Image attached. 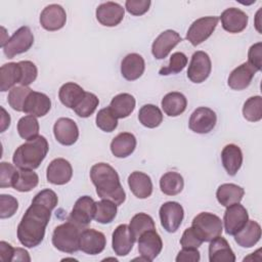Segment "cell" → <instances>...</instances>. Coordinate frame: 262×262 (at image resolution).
<instances>
[{
    "label": "cell",
    "instance_id": "cell-1",
    "mask_svg": "<svg viewBox=\"0 0 262 262\" xmlns=\"http://www.w3.org/2000/svg\"><path fill=\"white\" fill-rule=\"evenodd\" d=\"M52 210L49 206L33 199L17 225V238L23 246L35 248L43 242Z\"/></svg>",
    "mask_w": 262,
    "mask_h": 262
},
{
    "label": "cell",
    "instance_id": "cell-2",
    "mask_svg": "<svg viewBox=\"0 0 262 262\" xmlns=\"http://www.w3.org/2000/svg\"><path fill=\"white\" fill-rule=\"evenodd\" d=\"M90 179L100 199L110 200L117 206L125 202L126 193L120 182V177L111 165L106 163L93 165L90 169Z\"/></svg>",
    "mask_w": 262,
    "mask_h": 262
},
{
    "label": "cell",
    "instance_id": "cell-3",
    "mask_svg": "<svg viewBox=\"0 0 262 262\" xmlns=\"http://www.w3.org/2000/svg\"><path fill=\"white\" fill-rule=\"evenodd\" d=\"M48 149L49 145L47 139L42 135H38L33 139L27 140V142L15 149L12 162L18 169H37L47 156Z\"/></svg>",
    "mask_w": 262,
    "mask_h": 262
},
{
    "label": "cell",
    "instance_id": "cell-4",
    "mask_svg": "<svg viewBox=\"0 0 262 262\" xmlns=\"http://www.w3.org/2000/svg\"><path fill=\"white\" fill-rule=\"evenodd\" d=\"M82 229L71 221L56 226L52 233V245L60 252L73 254L80 250Z\"/></svg>",
    "mask_w": 262,
    "mask_h": 262
},
{
    "label": "cell",
    "instance_id": "cell-5",
    "mask_svg": "<svg viewBox=\"0 0 262 262\" xmlns=\"http://www.w3.org/2000/svg\"><path fill=\"white\" fill-rule=\"evenodd\" d=\"M191 227L203 243L211 242L221 235L223 230L221 219L217 215L209 212H202L196 215L191 222Z\"/></svg>",
    "mask_w": 262,
    "mask_h": 262
},
{
    "label": "cell",
    "instance_id": "cell-6",
    "mask_svg": "<svg viewBox=\"0 0 262 262\" xmlns=\"http://www.w3.org/2000/svg\"><path fill=\"white\" fill-rule=\"evenodd\" d=\"M33 44L34 35L29 27L24 26L14 32L2 48L4 54L8 58H13L17 54L27 52Z\"/></svg>",
    "mask_w": 262,
    "mask_h": 262
},
{
    "label": "cell",
    "instance_id": "cell-7",
    "mask_svg": "<svg viewBox=\"0 0 262 262\" xmlns=\"http://www.w3.org/2000/svg\"><path fill=\"white\" fill-rule=\"evenodd\" d=\"M218 21L217 16H204L195 19L186 33V39L192 46L200 45L213 34Z\"/></svg>",
    "mask_w": 262,
    "mask_h": 262
},
{
    "label": "cell",
    "instance_id": "cell-8",
    "mask_svg": "<svg viewBox=\"0 0 262 262\" xmlns=\"http://www.w3.org/2000/svg\"><path fill=\"white\" fill-rule=\"evenodd\" d=\"M94 213L95 202L89 195H83L76 201L68 220L76 224L81 229H84L94 218Z\"/></svg>",
    "mask_w": 262,
    "mask_h": 262
},
{
    "label": "cell",
    "instance_id": "cell-9",
    "mask_svg": "<svg viewBox=\"0 0 262 262\" xmlns=\"http://www.w3.org/2000/svg\"><path fill=\"white\" fill-rule=\"evenodd\" d=\"M159 215L163 228L172 233L180 227L184 217V210L177 202H167L161 206Z\"/></svg>",
    "mask_w": 262,
    "mask_h": 262
},
{
    "label": "cell",
    "instance_id": "cell-10",
    "mask_svg": "<svg viewBox=\"0 0 262 262\" xmlns=\"http://www.w3.org/2000/svg\"><path fill=\"white\" fill-rule=\"evenodd\" d=\"M212 71L210 56L205 51H195L187 69V78L192 83H203L208 79Z\"/></svg>",
    "mask_w": 262,
    "mask_h": 262
},
{
    "label": "cell",
    "instance_id": "cell-11",
    "mask_svg": "<svg viewBox=\"0 0 262 262\" xmlns=\"http://www.w3.org/2000/svg\"><path fill=\"white\" fill-rule=\"evenodd\" d=\"M216 122L217 116L213 110L206 106H200L190 115L188 126L194 133L207 134L214 129Z\"/></svg>",
    "mask_w": 262,
    "mask_h": 262
},
{
    "label": "cell",
    "instance_id": "cell-12",
    "mask_svg": "<svg viewBox=\"0 0 262 262\" xmlns=\"http://www.w3.org/2000/svg\"><path fill=\"white\" fill-rule=\"evenodd\" d=\"M138 252L144 261L150 262L158 257L163 249V242L156 229L144 231L138 237Z\"/></svg>",
    "mask_w": 262,
    "mask_h": 262
},
{
    "label": "cell",
    "instance_id": "cell-13",
    "mask_svg": "<svg viewBox=\"0 0 262 262\" xmlns=\"http://www.w3.org/2000/svg\"><path fill=\"white\" fill-rule=\"evenodd\" d=\"M249 220V214L246 208L239 203L226 207L223 222L225 232L229 235H234L239 231L247 221Z\"/></svg>",
    "mask_w": 262,
    "mask_h": 262
},
{
    "label": "cell",
    "instance_id": "cell-14",
    "mask_svg": "<svg viewBox=\"0 0 262 262\" xmlns=\"http://www.w3.org/2000/svg\"><path fill=\"white\" fill-rule=\"evenodd\" d=\"M106 245L105 235L93 228H84L80 234V250L88 255L101 253Z\"/></svg>",
    "mask_w": 262,
    "mask_h": 262
},
{
    "label": "cell",
    "instance_id": "cell-15",
    "mask_svg": "<svg viewBox=\"0 0 262 262\" xmlns=\"http://www.w3.org/2000/svg\"><path fill=\"white\" fill-rule=\"evenodd\" d=\"M73 176V168L69 161L63 158L52 160L46 170L47 181L55 185L68 183Z\"/></svg>",
    "mask_w": 262,
    "mask_h": 262
},
{
    "label": "cell",
    "instance_id": "cell-16",
    "mask_svg": "<svg viewBox=\"0 0 262 262\" xmlns=\"http://www.w3.org/2000/svg\"><path fill=\"white\" fill-rule=\"evenodd\" d=\"M67 21V13L58 4L47 5L40 14V25L46 31H57L63 28Z\"/></svg>",
    "mask_w": 262,
    "mask_h": 262
},
{
    "label": "cell",
    "instance_id": "cell-17",
    "mask_svg": "<svg viewBox=\"0 0 262 262\" xmlns=\"http://www.w3.org/2000/svg\"><path fill=\"white\" fill-rule=\"evenodd\" d=\"M182 41L180 35L173 30L162 32L152 42L151 53L157 59H163L171 52V50Z\"/></svg>",
    "mask_w": 262,
    "mask_h": 262
},
{
    "label": "cell",
    "instance_id": "cell-18",
    "mask_svg": "<svg viewBox=\"0 0 262 262\" xmlns=\"http://www.w3.org/2000/svg\"><path fill=\"white\" fill-rule=\"evenodd\" d=\"M96 18L104 27H116L124 18L125 9L119 3L104 2L96 8Z\"/></svg>",
    "mask_w": 262,
    "mask_h": 262
},
{
    "label": "cell",
    "instance_id": "cell-19",
    "mask_svg": "<svg viewBox=\"0 0 262 262\" xmlns=\"http://www.w3.org/2000/svg\"><path fill=\"white\" fill-rule=\"evenodd\" d=\"M55 139L62 145H73L79 137V129L76 122L70 118H59L53 126Z\"/></svg>",
    "mask_w": 262,
    "mask_h": 262
},
{
    "label": "cell",
    "instance_id": "cell-20",
    "mask_svg": "<svg viewBox=\"0 0 262 262\" xmlns=\"http://www.w3.org/2000/svg\"><path fill=\"white\" fill-rule=\"evenodd\" d=\"M220 19L222 28L226 32L231 34H237L246 29L249 17L247 13L243 10L235 7H230L225 9L221 13Z\"/></svg>",
    "mask_w": 262,
    "mask_h": 262
},
{
    "label": "cell",
    "instance_id": "cell-21",
    "mask_svg": "<svg viewBox=\"0 0 262 262\" xmlns=\"http://www.w3.org/2000/svg\"><path fill=\"white\" fill-rule=\"evenodd\" d=\"M135 238L133 237L129 225L120 224L116 227L112 235V246L118 256H126L133 249Z\"/></svg>",
    "mask_w": 262,
    "mask_h": 262
},
{
    "label": "cell",
    "instance_id": "cell-22",
    "mask_svg": "<svg viewBox=\"0 0 262 262\" xmlns=\"http://www.w3.org/2000/svg\"><path fill=\"white\" fill-rule=\"evenodd\" d=\"M50 108L51 100L45 93L32 91L24 103L23 112L37 118L47 115Z\"/></svg>",
    "mask_w": 262,
    "mask_h": 262
},
{
    "label": "cell",
    "instance_id": "cell-23",
    "mask_svg": "<svg viewBox=\"0 0 262 262\" xmlns=\"http://www.w3.org/2000/svg\"><path fill=\"white\" fill-rule=\"evenodd\" d=\"M256 72L252 66L244 62L229 74L227 84L233 90H244L250 86Z\"/></svg>",
    "mask_w": 262,
    "mask_h": 262
},
{
    "label": "cell",
    "instance_id": "cell-24",
    "mask_svg": "<svg viewBox=\"0 0 262 262\" xmlns=\"http://www.w3.org/2000/svg\"><path fill=\"white\" fill-rule=\"evenodd\" d=\"M145 70L143 57L138 53L127 54L121 62V74L128 81L139 79Z\"/></svg>",
    "mask_w": 262,
    "mask_h": 262
},
{
    "label": "cell",
    "instance_id": "cell-25",
    "mask_svg": "<svg viewBox=\"0 0 262 262\" xmlns=\"http://www.w3.org/2000/svg\"><path fill=\"white\" fill-rule=\"evenodd\" d=\"M210 262H234L235 255L228 242L221 235L215 237L209 245Z\"/></svg>",
    "mask_w": 262,
    "mask_h": 262
},
{
    "label": "cell",
    "instance_id": "cell-26",
    "mask_svg": "<svg viewBox=\"0 0 262 262\" xmlns=\"http://www.w3.org/2000/svg\"><path fill=\"white\" fill-rule=\"evenodd\" d=\"M128 185L132 193L138 199H147L152 193L151 179L143 172H132L128 177Z\"/></svg>",
    "mask_w": 262,
    "mask_h": 262
},
{
    "label": "cell",
    "instance_id": "cell-27",
    "mask_svg": "<svg viewBox=\"0 0 262 262\" xmlns=\"http://www.w3.org/2000/svg\"><path fill=\"white\" fill-rule=\"evenodd\" d=\"M222 165L228 175L234 176L242 167L243 152L236 144H227L221 151Z\"/></svg>",
    "mask_w": 262,
    "mask_h": 262
},
{
    "label": "cell",
    "instance_id": "cell-28",
    "mask_svg": "<svg viewBox=\"0 0 262 262\" xmlns=\"http://www.w3.org/2000/svg\"><path fill=\"white\" fill-rule=\"evenodd\" d=\"M136 147V138L132 133H119L111 142V151L116 158H127L133 154Z\"/></svg>",
    "mask_w": 262,
    "mask_h": 262
},
{
    "label": "cell",
    "instance_id": "cell-29",
    "mask_svg": "<svg viewBox=\"0 0 262 262\" xmlns=\"http://www.w3.org/2000/svg\"><path fill=\"white\" fill-rule=\"evenodd\" d=\"M261 237V226L254 220H248L245 226L234 234L235 243L243 248L254 247Z\"/></svg>",
    "mask_w": 262,
    "mask_h": 262
},
{
    "label": "cell",
    "instance_id": "cell-30",
    "mask_svg": "<svg viewBox=\"0 0 262 262\" xmlns=\"http://www.w3.org/2000/svg\"><path fill=\"white\" fill-rule=\"evenodd\" d=\"M162 108L164 113L169 117H177L181 115L187 106V99L186 97L177 91L167 93L162 101Z\"/></svg>",
    "mask_w": 262,
    "mask_h": 262
},
{
    "label": "cell",
    "instance_id": "cell-31",
    "mask_svg": "<svg viewBox=\"0 0 262 262\" xmlns=\"http://www.w3.org/2000/svg\"><path fill=\"white\" fill-rule=\"evenodd\" d=\"M245 194V190L237 184L224 183L221 184L216 191V198L220 205L228 207L230 205L239 203Z\"/></svg>",
    "mask_w": 262,
    "mask_h": 262
},
{
    "label": "cell",
    "instance_id": "cell-32",
    "mask_svg": "<svg viewBox=\"0 0 262 262\" xmlns=\"http://www.w3.org/2000/svg\"><path fill=\"white\" fill-rule=\"evenodd\" d=\"M85 92L80 85L74 82H68L59 88L58 97L63 105L74 110L85 95Z\"/></svg>",
    "mask_w": 262,
    "mask_h": 262
},
{
    "label": "cell",
    "instance_id": "cell-33",
    "mask_svg": "<svg viewBox=\"0 0 262 262\" xmlns=\"http://www.w3.org/2000/svg\"><path fill=\"white\" fill-rule=\"evenodd\" d=\"M135 104L136 101L133 95L129 93H120L112 99L108 107L118 119H124L133 113Z\"/></svg>",
    "mask_w": 262,
    "mask_h": 262
},
{
    "label": "cell",
    "instance_id": "cell-34",
    "mask_svg": "<svg viewBox=\"0 0 262 262\" xmlns=\"http://www.w3.org/2000/svg\"><path fill=\"white\" fill-rule=\"evenodd\" d=\"M21 79V71L18 62H8L0 69V90L5 92L16 83H19Z\"/></svg>",
    "mask_w": 262,
    "mask_h": 262
},
{
    "label": "cell",
    "instance_id": "cell-35",
    "mask_svg": "<svg viewBox=\"0 0 262 262\" xmlns=\"http://www.w3.org/2000/svg\"><path fill=\"white\" fill-rule=\"evenodd\" d=\"M39 183V177L33 170H17L13 179L12 187L20 192H28L33 190Z\"/></svg>",
    "mask_w": 262,
    "mask_h": 262
},
{
    "label": "cell",
    "instance_id": "cell-36",
    "mask_svg": "<svg viewBox=\"0 0 262 262\" xmlns=\"http://www.w3.org/2000/svg\"><path fill=\"white\" fill-rule=\"evenodd\" d=\"M184 186L183 177L174 171L165 173L160 179V188L167 195H176L180 193Z\"/></svg>",
    "mask_w": 262,
    "mask_h": 262
},
{
    "label": "cell",
    "instance_id": "cell-37",
    "mask_svg": "<svg viewBox=\"0 0 262 262\" xmlns=\"http://www.w3.org/2000/svg\"><path fill=\"white\" fill-rule=\"evenodd\" d=\"M138 120L146 128H156L163 122V114L155 104H144L138 112Z\"/></svg>",
    "mask_w": 262,
    "mask_h": 262
},
{
    "label": "cell",
    "instance_id": "cell-38",
    "mask_svg": "<svg viewBox=\"0 0 262 262\" xmlns=\"http://www.w3.org/2000/svg\"><path fill=\"white\" fill-rule=\"evenodd\" d=\"M118 206L110 200H101L95 202L94 219L98 223L107 224L111 223L117 216Z\"/></svg>",
    "mask_w": 262,
    "mask_h": 262
},
{
    "label": "cell",
    "instance_id": "cell-39",
    "mask_svg": "<svg viewBox=\"0 0 262 262\" xmlns=\"http://www.w3.org/2000/svg\"><path fill=\"white\" fill-rule=\"evenodd\" d=\"M129 228L133 237L137 241L144 231L156 229V225L154 219L149 215L145 213H138L132 217L129 223Z\"/></svg>",
    "mask_w": 262,
    "mask_h": 262
},
{
    "label": "cell",
    "instance_id": "cell-40",
    "mask_svg": "<svg viewBox=\"0 0 262 262\" xmlns=\"http://www.w3.org/2000/svg\"><path fill=\"white\" fill-rule=\"evenodd\" d=\"M39 122L36 117L27 115L17 122L18 135L26 140L33 139L39 135Z\"/></svg>",
    "mask_w": 262,
    "mask_h": 262
},
{
    "label": "cell",
    "instance_id": "cell-41",
    "mask_svg": "<svg viewBox=\"0 0 262 262\" xmlns=\"http://www.w3.org/2000/svg\"><path fill=\"white\" fill-rule=\"evenodd\" d=\"M243 116L249 122H258L262 119V97L260 95L252 96L245 101Z\"/></svg>",
    "mask_w": 262,
    "mask_h": 262
},
{
    "label": "cell",
    "instance_id": "cell-42",
    "mask_svg": "<svg viewBox=\"0 0 262 262\" xmlns=\"http://www.w3.org/2000/svg\"><path fill=\"white\" fill-rule=\"evenodd\" d=\"M33 90L29 88L28 86H15L9 90L8 93V103L9 105L16 112H23L24 111V103L28 97V95Z\"/></svg>",
    "mask_w": 262,
    "mask_h": 262
},
{
    "label": "cell",
    "instance_id": "cell-43",
    "mask_svg": "<svg viewBox=\"0 0 262 262\" xmlns=\"http://www.w3.org/2000/svg\"><path fill=\"white\" fill-rule=\"evenodd\" d=\"M99 100L95 94L91 92H85V95L74 108V112L81 118H88L95 112Z\"/></svg>",
    "mask_w": 262,
    "mask_h": 262
},
{
    "label": "cell",
    "instance_id": "cell-44",
    "mask_svg": "<svg viewBox=\"0 0 262 262\" xmlns=\"http://www.w3.org/2000/svg\"><path fill=\"white\" fill-rule=\"evenodd\" d=\"M187 64V57L183 52H174L170 56V61L167 66L160 69L159 74L162 76H168L180 73Z\"/></svg>",
    "mask_w": 262,
    "mask_h": 262
},
{
    "label": "cell",
    "instance_id": "cell-45",
    "mask_svg": "<svg viewBox=\"0 0 262 262\" xmlns=\"http://www.w3.org/2000/svg\"><path fill=\"white\" fill-rule=\"evenodd\" d=\"M96 126L104 132H113L118 126V118L114 115L110 107L98 111L95 118Z\"/></svg>",
    "mask_w": 262,
    "mask_h": 262
},
{
    "label": "cell",
    "instance_id": "cell-46",
    "mask_svg": "<svg viewBox=\"0 0 262 262\" xmlns=\"http://www.w3.org/2000/svg\"><path fill=\"white\" fill-rule=\"evenodd\" d=\"M18 209L17 200L9 194L0 195V218H10Z\"/></svg>",
    "mask_w": 262,
    "mask_h": 262
},
{
    "label": "cell",
    "instance_id": "cell-47",
    "mask_svg": "<svg viewBox=\"0 0 262 262\" xmlns=\"http://www.w3.org/2000/svg\"><path fill=\"white\" fill-rule=\"evenodd\" d=\"M18 63L21 71V79L19 84L23 86H29L37 78V75H38L37 67L35 66L34 62L30 60H21Z\"/></svg>",
    "mask_w": 262,
    "mask_h": 262
},
{
    "label": "cell",
    "instance_id": "cell-48",
    "mask_svg": "<svg viewBox=\"0 0 262 262\" xmlns=\"http://www.w3.org/2000/svg\"><path fill=\"white\" fill-rule=\"evenodd\" d=\"M17 170L13 165L7 162L0 163V187H12L13 179L15 177Z\"/></svg>",
    "mask_w": 262,
    "mask_h": 262
},
{
    "label": "cell",
    "instance_id": "cell-49",
    "mask_svg": "<svg viewBox=\"0 0 262 262\" xmlns=\"http://www.w3.org/2000/svg\"><path fill=\"white\" fill-rule=\"evenodd\" d=\"M150 3L149 0H127L125 8L130 14L138 16L148 11Z\"/></svg>",
    "mask_w": 262,
    "mask_h": 262
},
{
    "label": "cell",
    "instance_id": "cell-50",
    "mask_svg": "<svg viewBox=\"0 0 262 262\" xmlns=\"http://www.w3.org/2000/svg\"><path fill=\"white\" fill-rule=\"evenodd\" d=\"M203 244V241L196 235L192 227H188L182 233L180 238V245L186 249H198Z\"/></svg>",
    "mask_w": 262,
    "mask_h": 262
},
{
    "label": "cell",
    "instance_id": "cell-51",
    "mask_svg": "<svg viewBox=\"0 0 262 262\" xmlns=\"http://www.w3.org/2000/svg\"><path fill=\"white\" fill-rule=\"evenodd\" d=\"M248 63L257 72L261 71L262 67V43L258 42L252 45L248 52Z\"/></svg>",
    "mask_w": 262,
    "mask_h": 262
},
{
    "label": "cell",
    "instance_id": "cell-52",
    "mask_svg": "<svg viewBox=\"0 0 262 262\" xmlns=\"http://www.w3.org/2000/svg\"><path fill=\"white\" fill-rule=\"evenodd\" d=\"M201 259V255L198 249H186L182 248V250L178 253L176 257V262H199Z\"/></svg>",
    "mask_w": 262,
    "mask_h": 262
},
{
    "label": "cell",
    "instance_id": "cell-53",
    "mask_svg": "<svg viewBox=\"0 0 262 262\" xmlns=\"http://www.w3.org/2000/svg\"><path fill=\"white\" fill-rule=\"evenodd\" d=\"M14 249L10 244L1 241L0 242V260L3 262L12 261L14 256Z\"/></svg>",
    "mask_w": 262,
    "mask_h": 262
},
{
    "label": "cell",
    "instance_id": "cell-54",
    "mask_svg": "<svg viewBox=\"0 0 262 262\" xmlns=\"http://www.w3.org/2000/svg\"><path fill=\"white\" fill-rule=\"evenodd\" d=\"M12 261L13 262H15V261H31V258L29 256V253L25 249L15 248Z\"/></svg>",
    "mask_w": 262,
    "mask_h": 262
},
{
    "label": "cell",
    "instance_id": "cell-55",
    "mask_svg": "<svg viewBox=\"0 0 262 262\" xmlns=\"http://www.w3.org/2000/svg\"><path fill=\"white\" fill-rule=\"evenodd\" d=\"M2 115H1V132H4L10 125V116L6 113L4 107L1 106Z\"/></svg>",
    "mask_w": 262,
    "mask_h": 262
}]
</instances>
